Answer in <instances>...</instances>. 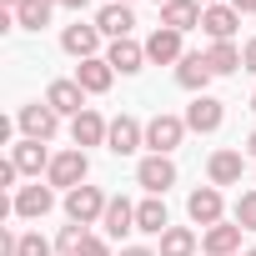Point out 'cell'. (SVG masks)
<instances>
[{
  "label": "cell",
  "mask_w": 256,
  "mask_h": 256,
  "mask_svg": "<svg viewBox=\"0 0 256 256\" xmlns=\"http://www.w3.org/2000/svg\"><path fill=\"white\" fill-rule=\"evenodd\" d=\"M181 136H186V116H151L146 120V146H151V156H171L176 146H181Z\"/></svg>",
  "instance_id": "1"
},
{
  "label": "cell",
  "mask_w": 256,
  "mask_h": 256,
  "mask_svg": "<svg viewBox=\"0 0 256 256\" xmlns=\"http://www.w3.org/2000/svg\"><path fill=\"white\" fill-rule=\"evenodd\" d=\"M86 176H90V161H86V151L76 146V151H60V156L50 161L46 186H66V191H76V186H86Z\"/></svg>",
  "instance_id": "2"
},
{
  "label": "cell",
  "mask_w": 256,
  "mask_h": 256,
  "mask_svg": "<svg viewBox=\"0 0 256 256\" xmlns=\"http://www.w3.org/2000/svg\"><path fill=\"white\" fill-rule=\"evenodd\" d=\"M106 206H110V196H100V186H76V191H66V216H70L76 226L100 221Z\"/></svg>",
  "instance_id": "3"
},
{
  "label": "cell",
  "mask_w": 256,
  "mask_h": 256,
  "mask_svg": "<svg viewBox=\"0 0 256 256\" xmlns=\"http://www.w3.org/2000/svg\"><path fill=\"white\" fill-rule=\"evenodd\" d=\"M221 120H226V106H221L216 96H196V100L186 106V131H196V136L221 131Z\"/></svg>",
  "instance_id": "4"
},
{
  "label": "cell",
  "mask_w": 256,
  "mask_h": 256,
  "mask_svg": "<svg viewBox=\"0 0 256 256\" xmlns=\"http://www.w3.org/2000/svg\"><path fill=\"white\" fill-rule=\"evenodd\" d=\"M20 131H26V141H50L56 136V126H60V116L46 106V100H36V106H20Z\"/></svg>",
  "instance_id": "5"
},
{
  "label": "cell",
  "mask_w": 256,
  "mask_h": 256,
  "mask_svg": "<svg viewBox=\"0 0 256 256\" xmlns=\"http://www.w3.org/2000/svg\"><path fill=\"white\" fill-rule=\"evenodd\" d=\"M136 146H146V126H141L136 116H116V120H110V136H106V151L131 156Z\"/></svg>",
  "instance_id": "6"
},
{
  "label": "cell",
  "mask_w": 256,
  "mask_h": 256,
  "mask_svg": "<svg viewBox=\"0 0 256 256\" xmlns=\"http://www.w3.org/2000/svg\"><path fill=\"white\" fill-rule=\"evenodd\" d=\"M201 16H206L201 0H166V6H161V26H166V30H176V36L196 30V26H201Z\"/></svg>",
  "instance_id": "7"
},
{
  "label": "cell",
  "mask_w": 256,
  "mask_h": 256,
  "mask_svg": "<svg viewBox=\"0 0 256 256\" xmlns=\"http://www.w3.org/2000/svg\"><path fill=\"white\" fill-rule=\"evenodd\" d=\"M110 80H116V70H110V60H106V56H90V60H80V66H76V86H80L86 96L110 90Z\"/></svg>",
  "instance_id": "8"
},
{
  "label": "cell",
  "mask_w": 256,
  "mask_h": 256,
  "mask_svg": "<svg viewBox=\"0 0 256 256\" xmlns=\"http://www.w3.org/2000/svg\"><path fill=\"white\" fill-rule=\"evenodd\" d=\"M46 106H50L56 116H80V110H90V106H86V90H80L76 80H50Z\"/></svg>",
  "instance_id": "9"
},
{
  "label": "cell",
  "mask_w": 256,
  "mask_h": 256,
  "mask_svg": "<svg viewBox=\"0 0 256 256\" xmlns=\"http://www.w3.org/2000/svg\"><path fill=\"white\" fill-rule=\"evenodd\" d=\"M136 181H141L151 196H166V186H176V166H171V156H146L141 171H136Z\"/></svg>",
  "instance_id": "10"
},
{
  "label": "cell",
  "mask_w": 256,
  "mask_h": 256,
  "mask_svg": "<svg viewBox=\"0 0 256 256\" xmlns=\"http://www.w3.org/2000/svg\"><path fill=\"white\" fill-rule=\"evenodd\" d=\"M50 206H56V191H50V186H40V181H36V186H20V191H16V201H10V211H16V216H30V221H40Z\"/></svg>",
  "instance_id": "11"
},
{
  "label": "cell",
  "mask_w": 256,
  "mask_h": 256,
  "mask_svg": "<svg viewBox=\"0 0 256 256\" xmlns=\"http://www.w3.org/2000/svg\"><path fill=\"white\" fill-rule=\"evenodd\" d=\"M70 136H76V146H80V151H86V146H106L110 120H106L100 110H80V116L70 120Z\"/></svg>",
  "instance_id": "12"
},
{
  "label": "cell",
  "mask_w": 256,
  "mask_h": 256,
  "mask_svg": "<svg viewBox=\"0 0 256 256\" xmlns=\"http://www.w3.org/2000/svg\"><path fill=\"white\" fill-rule=\"evenodd\" d=\"M201 30H206L211 40H231V36L241 30V10H236V6H206Z\"/></svg>",
  "instance_id": "13"
},
{
  "label": "cell",
  "mask_w": 256,
  "mask_h": 256,
  "mask_svg": "<svg viewBox=\"0 0 256 256\" xmlns=\"http://www.w3.org/2000/svg\"><path fill=\"white\" fill-rule=\"evenodd\" d=\"M10 161H16L20 176H36L40 181V171H50L56 156H46V141H20V146H10Z\"/></svg>",
  "instance_id": "14"
},
{
  "label": "cell",
  "mask_w": 256,
  "mask_h": 256,
  "mask_svg": "<svg viewBox=\"0 0 256 256\" xmlns=\"http://www.w3.org/2000/svg\"><path fill=\"white\" fill-rule=\"evenodd\" d=\"M100 226H106V236H110V241H120V236H131V231H136V206L126 201V196H110V206H106Z\"/></svg>",
  "instance_id": "15"
},
{
  "label": "cell",
  "mask_w": 256,
  "mask_h": 256,
  "mask_svg": "<svg viewBox=\"0 0 256 256\" xmlns=\"http://www.w3.org/2000/svg\"><path fill=\"white\" fill-rule=\"evenodd\" d=\"M176 86L206 96V86H211V66H206V56H181V60H176Z\"/></svg>",
  "instance_id": "16"
},
{
  "label": "cell",
  "mask_w": 256,
  "mask_h": 256,
  "mask_svg": "<svg viewBox=\"0 0 256 256\" xmlns=\"http://www.w3.org/2000/svg\"><path fill=\"white\" fill-rule=\"evenodd\" d=\"M186 211H191L196 226H216V221H221V191H216V186L191 191V196H186Z\"/></svg>",
  "instance_id": "17"
},
{
  "label": "cell",
  "mask_w": 256,
  "mask_h": 256,
  "mask_svg": "<svg viewBox=\"0 0 256 256\" xmlns=\"http://www.w3.org/2000/svg\"><path fill=\"white\" fill-rule=\"evenodd\" d=\"M106 60H110V70H120V76H136V70L146 66V46H136L131 36H126V40H110Z\"/></svg>",
  "instance_id": "18"
},
{
  "label": "cell",
  "mask_w": 256,
  "mask_h": 256,
  "mask_svg": "<svg viewBox=\"0 0 256 256\" xmlns=\"http://www.w3.org/2000/svg\"><path fill=\"white\" fill-rule=\"evenodd\" d=\"M60 46L76 56V60H90L96 56V46H100V26H66V36H60Z\"/></svg>",
  "instance_id": "19"
},
{
  "label": "cell",
  "mask_w": 256,
  "mask_h": 256,
  "mask_svg": "<svg viewBox=\"0 0 256 256\" xmlns=\"http://www.w3.org/2000/svg\"><path fill=\"white\" fill-rule=\"evenodd\" d=\"M241 171H246L241 151H216V156L206 161V176H211V186H236V181H241Z\"/></svg>",
  "instance_id": "20"
},
{
  "label": "cell",
  "mask_w": 256,
  "mask_h": 256,
  "mask_svg": "<svg viewBox=\"0 0 256 256\" xmlns=\"http://www.w3.org/2000/svg\"><path fill=\"white\" fill-rule=\"evenodd\" d=\"M136 231H146V236H166L171 231V216H166V201L161 196H146L136 206Z\"/></svg>",
  "instance_id": "21"
},
{
  "label": "cell",
  "mask_w": 256,
  "mask_h": 256,
  "mask_svg": "<svg viewBox=\"0 0 256 256\" xmlns=\"http://www.w3.org/2000/svg\"><path fill=\"white\" fill-rule=\"evenodd\" d=\"M236 246H241V226H226V221L206 226V236H201L206 256H236Z\"/></svg>",
  "instance_id": "22"
},
{
  "label": "cell",
  "mask_w": 256,
  "mask_h": 256,
  "mask_svg": "<svg viewBox=\"0 0 256 256\" xmlns=\"http://www.w3.org/2000/svg\"><path fill=\"white\" fill-rule=\"evenodd\" d=\"M146 60H156V66L181 60V36H176V30H166V26H156V30H151V40H146Z\"/></svg>",
  "instance_id": "23"
},
{
  "label": "cell",
  "mask_w": 256,
  "mask_h": 256,
  "mask_svg": "<svg viewBox=\"0 0 256 256\" xmlns=\"http://www.w3.org/2000/svg\"><path fill=\"white\" fill-rule=\"evenodd\" d=\"M50 6H56V0H20V6L10 10V20L20 30H46L50 26Z\"/></svg>",
  "instance_id": "24"
},
{
  "label": "cell",
  "mask_w": 256,
  "mask_h": 256,
  "mask_svg": "<svg viewBox=\"0 0 256 256\" xmlns=\"http://www.w3.org/2000/svg\"><path fill=\"white\" fill-rule=\"evenodd\" d=\"M96 26H100V36L126 40V36H131V26H136V16H131V6H106V10L96 16Z\"/></svg>",
  "instance_id": "25"
},
{
  "label": "cell",
  "mask_w": 256,
  "mask_h": 256,
  "mask_svg": "<svg viewBox=\"0 0 256 256\" xmlns=\"http://www.w3.org/2000/svg\"><path fill=\"white\" fill-rule=\"evenodd\" d=\"M206 66H211V76H231V70H241V50L231 40H216L206 50Z\"/></svg>",
  "instance_id": "26"
},
{
  "label": "cell",
  "mask_w": 256,
  "mask_h": 256,
  "mask_svg": "<svg viewBox=\"0 0 256 256\" xmlns=\"http://www.w3.org/2000/svg\"><path fill=\"white\" fill-rule=\"evenodd\" d=\"M196 231H186V226H171L166 236H161V256H196Z\"/></svg>",
  "instance_id": "27"
},
{
  "label": "cell",
  "mask_w": 256,
  "mask_h": 256,
  "mask_svg": "<svg viewBox=\"0 0 256 256\" xmlns=\"http://www.w3.org/2000/svg\"><path fill=\"white\" fill-rule=\"evenodd\" d=\"M236 226L241 231H256V191H241L236 196Z\"/></svg>",
  "instance_id": "28"
},
{
  "label": "cell",
  "mask_w": 256,
  "mask_h": 256,
  "mask_svg": "<svg viewBox=\"0 0 256 256\" xmlns=\"http://www.w3.org/2000/svg\"><path fill=\"white\" fill-rule=\"evenodd\" d=\"M16 256H50V241H46L40 231H26L20 246H16Z\"/></svg>",
  "instance_id": "29"
},
{
  "label": "cell",
  "mask_w": 256,
  "mask_h": 256,
  "mask_svg": "<svg viewBox=\"0 0 256 256\" xmlns=\"http://www.w3.org/2000/svg\"><path fill=\"white\" fill-rule=\"evenodd\" d=\"M76 256H110V246H106L100 236H86V246H80Z\"/></svg>",
  "instance_id": "30"
},
{
  "label": "cell",
  "mask_w": 256,
  "mask_h": 256,
  "mask_svg": "<svg viewBox=\"0 0 256 256\" xmlns=\"http://www.w3.org/2000/svg\"><path fill=\"white\" fill-rule=\"evenodd\" d=\"M241 70H251V76H256V36L241 46Z\"/></svg>",
  "instance_id": "31"
},
{
  "label": "cell",
  "mask_w": 256,
  "mask_h": 256,
  "mask_svg": "<svg viewBox=\"0 0 256 256\" xmlns=\"http://www.w3.org/2000/svg\"><path fill=\"white\" fill-rule=\"evenodd\" d=\"M16 176H20V171H16V161H6V166H0V186H16Z\"/></svg>",
  "instance_id": "32"
},
{
  "label": "cell",
  "mask_w": 256,
  "mask_h": 256,
  "mask_svg": "<svg viewBox=\"0 0 256 256\" xmlns=\"http://www.w3.org/2000/svg\"><path fill=\"white\" fill-rule=\"evenodd\" d=\"M231 6H236L241 16H256V0H231Z\"/></svg>",
  "instance_id": "33"
},
{
  "label": "cell",
  "mask_w": 256,
  "mask_h": 256,
  "mask_svg": "<svg viewBox=\"0 0 256 256\" xmlns=\"http://www.w3.org/2000/svg\"><path fill=\"white\" fill-rule=\"evenodd\" d=\"M56 6H66V10H86L90 0H56Z\"/></svg>",
  "instance_id": "34"
},
{
  "label": "cell",
  "mask_w": 256,
  "mask_h": 256,
  "mask_svg": "<svg viewBox=\"0 0 256 256\" xmlns=\"http://www.w3.org/2000/svg\"><path fill=\"white\" fill-rule=\"evenodd\" d=\"M120 256H156V251H146V246H126Z\"/></svg>",
  "instance_id": "35"
},
{
  "label": "cell",
  "mask_w": 256,
  "mask_h": 256,
  "mask_svg": "<svg viewBox=\"0 0 256 256\" xmlns=\"http://www.w3.org/2000/svg\"><path fill=\"white\" fill-rule=\"evenodd\" d=\"M246 151H251V156H256V131H251V136H246Z\"/></svg>",
  "instance_id": "36"
},
{
  "label": "cell",
  "mask_w": 256,
  "mask_h": 256,
  "mask_svg": "<svg viewBox=\"0 0 256 256\" xmlns=\"http://www.w3.org/2000/svg\"><path fill=\"white\" fill-rule=\"evenodd\" d=\"M0 6H6V10H16V6H20V0H0Z\"/></svg>",
  "instance_id": "37"
},
{
  "label": "cell",
  "mask_w": 256,
  "mask_h": 256,
  "mask_svg": "<svg viewBox=\"0 0 256 256\" xmlns=\"http://www.w3.org/2000/svg\"><path fill=\"white\" fill-rule=\"evenodd\" d=\"M201 6H221V0H201Z\"/></svg>",
  "instance_id": "38"
},
{
  "label": "cell",
  "mask_w": 256,
  "mask_h": 256,
  "mask_svg": "<svg viewBox=\"0 0 256 256\" xmlns=\"http://www.w3.org/2000/svg\"><path fill=\"white\" fill-rule=\"evenodd\" d=\"M116 6H131V0H116Z\"/></svg>",
  "instance_id": "39"
},
{
  "label": "cell",
  "mask_w": 256,
  "mask_h": 256,
  "mask_svg": "<svg viewBox=\"0 0 256 256\" xmlns=\"http://www.w3.org/2000/svg\"><path fill=\"white\" fill-rule=\"evenodd\" d=\"M246 256H256V246H251V251H246Z\"/></svg>",
  "instance_id": "40"
},
{
  "label": "cell",
  "mask_w": 256,
  "mask_h": 256,
  "mask_svg": "<svg viewBox=\"0 0 256 256\" xmlns=\"http://www.w3.org/2000/svg\"><path fill=\"white\" fill-rule=\"evenodd\" d=\"M251 110H256V96H251Z\"/></svg>",
  "instance_id": "41"
},
{
  "label": "cell",
  "mask_w": 256,
  "mask_h": 256,
  "mask_svg": "<svg viewBox=\"0 0 256 256\" xmlns=\"http://www.w3.org/2000/svg\"><path fill=\"white\" fill-rule=\"evenodd\" d=\"M156 6H166V0H156Z\"/></svg>",
  "instance_id": "42"
}]
</instances>
